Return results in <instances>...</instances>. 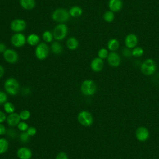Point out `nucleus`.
Listing matches in <instances>:
<instances>
[{
    "mask_svg": "<svg viewBox=\"0 0 159 159\" xmlns=\"http://www.w3.org/2000/svg\"><path fill=\"white\" fill-rule=\"evenodd\" d=\"M4 88L7 94L11 96H15L19 91L20 85L16 78L11 77L6 80L4 84Z\"/></svg>",
    "mask_w": 159,
    "mask_h": 159,
    "instance_id": "1",
    "label": "nucleus"
},
{
    "mask_svg": "<svg viewBox=\"0 0 159 159\" xmlns=\"http://www.w3.org/2000/svg\"><path fill=\"white\" fill-rule=\"evenodd\" d=\"M80 89L82 94L84 96H93L97 91V86L93 80L88 79L82 82Z\"/></svg>",
    "mask_w": 159,
    "mask_h": 159,
    "instance_id": "2",
    "label": "nucleus"
},
{
    "mask_svg": "<svg viewBox=\"0 0 159 159\" xmlns=\"http://www.w3.org/2000/svg\"><path fill=\"white\" fill-rule=\"evenodd\" d=\"M69 12L63 8L56 9L52 14V19L58 24L67 22L70 19Z\"/></svg>",
    "mask_w": 159,
    "mask_h": 159,
    "instance_id": "3",
    "label": "nucleus"
},
{
    "mask_svg": "<svg viewBox=\"0 0 159 159\" xmlns=\"http://www.w3.org/2000/svg\"><path fill=\"white\" fill-rule=\"evenodd\" d=\"M157 66L154 60L152 58H147L144 60L141 66L140 70L141 72L147 76L152 75L156 71Z\"/></svg>",
    "mask_w": 159,
    "mask_h": 159,
    "instance_id": "4",
    "label": "nucleus"
},
{
    "mask_svg": "<svg viewBox=\"0 0 159 159\" xmlns=\"http://www.w3.org/2000/svg\"><path fill=\"white\" fill-rule=\"evenodd\" d=\"M68 27L64 23L58 24L53 30V38L57 40L60 41L63 40L68 35Z\"/></svg>",
    "mask_w": 159,
    "mask_h": 159,
    "instance_id": "5",
    "label": "nucleus"
},
{
    "mask_svg": "<svg viewBox=\"0 0 159 159\" xmlns=\"http://www.w3.org/2000/svg\"><path fill=\"white\" fill-rule=\"evenodd\" d=\"M50 48L47 43L40 42L35 49V55L39 60H43L46 59L49 54Z\"/></svg>",
    "mask_w": 159,
    "mask_h": 159,
    "instance_id": "6",
    "label": "nucleus"
},
{
    "mask_svg": "<svg viewBox=\"0 0 159 159\" xmlns=\"http://www.w3.org/2000/svg\"><path fill=\"white\" fill-rule=\"evenodd\" d=\"M78 122L83 126L89 127L93 123V115L88 111L83 110L80 111L77 116Z\"/></svg>",
    "mask_w": 159,
    "mask_h": 159,
    "instance_id": "7",
    "label": "nucleus"
},
{
    "mask_svg": "<svg viewBox=\"0 0 159 159\" xmlns=\"http://www.w3.org/2000/svg\"><path fill=\"white\" fill-rule=\"evenodd\" d=\"M11 43L15 47H22L27 43V37L21 32L15 33L11 38Z\"/></svg>",
    "mask_w": 159,
    "mask_h": 159,
    "instance_id": "8",
    "label": "nucleus"
},
{
    "mask_svg": "<svg viewBox=\"0 0 159 159\" xmlns=\"http://www.w3.org/2000/svg\"><path fill=\"white\" fill-rule=\"evenodd\" d=\"M27 27L26 22L22 19H16L13 20L10 24L11 29L16 32L19 33L23 32Z\"/></svg>",
    "mask_w": 159,
    "mask_h": 159,
    "instance_id": "9",
    "label": "nucleus"
},
{
    "mask_svg": "<svg viewBox=\"0 0 159 159\" xmlns=\"http://www.w3.org/2000/svg\"><path fill=\"white\" fill-rule=\"evenodd\" d=\"M4 60L10 64H14L17 62L19 55L16 51L11 48H7L2 53Z\"/></svg>",
    "mask_w": 159,
    "mask_h": 159,
    "instance_id": "10",
    "label": "nucleus"
},
{
    "mask_svg": "<svg viewBox=\"0 0 159 159\" xmlns=\"http://www.w3.org/2000/svg\"><path fill=\"white\" fill-rule=\"evenodd\" d=\"M109 65L112 67H118L121 61L120 55L116 52H111L107 58Z\"/></svg>",
    "mask_w": 159,
    "mask_h": 159,
    "instance_id": "11",
    "label": "nucleus"
},
{
    "mask_svg": "<svg viewBox=\"0 0 159 159\" xmlns=\"http://www.w3.org/2000/svg\"><path fill=\"white\" fill-rule=\"evenodd\" d=\"M138 37L134 34H129L126 35L124 39V43L127 48L133 49L138 43Z\"/></svg>",
    "mask_w": 159,
    "mask_h": 159,
    "instance_id": "12",
    "label": "nucleus"
},
{
    "mask_svg": "<svg viewBox=\"0 0 159 159\" xmlns=\"http://www.w3.org/2000/svg\"><path fill=\"white\" fill-rule=\"evenodd\" d=\"M17 156L19 159H30L32 157V152L29 148L21 147L17 149Z\"/></svg>",
    "mask_w": 159,
    "mask_h": 159,
    "instance_id": "13",
    "label": "nucleus"
},
{
    "mask_svg": "<svg viewBox=\"0 0 159 159\" xmlns=\"http://www.w3.org/2000/svg\"><path fill=\"white\" fill-rule=\"evenodd\" d=\"M90 68L94 72H99L104 68L103 60L99 57H96L90 63Z\"/></svg>",
    "mask_w": 159,
    "mask_h": 159,
    "instance_id": "14",
    "label": "nucleus"
},
{
    "mask_svg": "<svg viewBox=\"0 0 159 159\" xmlns=\"http://www.w3.org/2000/svg\"><path fill=\"white\" fill-rule=\"evenodd\" d=\"M135 135L139 141L144 142L148 139L149 137V132L146 127H140L136 130Z\"/></svg>",
    "mask_w": 159,
    "mask_h": 159,
    "instance_id": "15",
    "label": "nucleus"
},
{
    "mask_svg": "<svg viewBox=\"0 0 159 159\" xmlns=\"http://www.w3.org/2000/svg\"><path fill=\"white\" fill-rule=\"evenodd\" d=\"M7 124L12 127H16L18 125V124L20 122V118L19 116V114L14 112L10 114H8L6 119Z\"/></svg>",
    "mask_w": 159,
    "mask_h": 159,
    "instance_id": "16",
    "label": "nucleus"
},
{
    "mask_svg": "<svg viewBox=\"0 0 159 159\" xmlns=\"http://www.w3.org/2000/svg\"><path fill=\"white\" fill-rule=\"evenodd\" d=\"M123 6L122 0H109L108 2V7L110 11L113 12L120 11Z\"/></svg>",
    "mask_w": 159,
    "mask_h": 159,
    "instance_id": "17",
    "label": "nucleus"
},
{
    "mask_svg": "<svg viewBox=\"0 0 159 159\" xmlns=\"http://www.w3.org/2000/svg\"><path fill=\"white\" fill-rule=\"evenodd\" d=\"M67 48L71 50H75L78 48L79 46V41L75 37H69L66 42Z\"/></svg>",
    "mask_w": 159,
    "mask_h": 159,
    "instance_id": "18",
    "label": "nucleus"
},
{
    "mask_svg": "<svg viewBox=\"0 0 159 159\" xmlns=\"http://www.w3.org/2000/svg\"><path fill=\"white\" fill-rule=\"evenodd\" d=\"M20 5L21 7L25 10H32L35 6V0H20Z\"/></svg>",
    "mask_w": 159,
    "mask_h": 159,
    "instance_id": "19",
    "label": "nucleus"
},
{
    "mask_svg": "<svg viewBox=\"0 0 159 159\" xmlns=\"http://www.w3.org/2000/svg\"><path fill=\"white\" fill-rule=\"evenodd\" d=\"M40 41L39 36L36 34H30L27 37V43L30 46H37Z\"/></svg>",
    "mask_w": 159,
    "mask_h": 159,
    "instance_id": "20",
    "label": "nucleus"
},
{
    "mask_svg": "<svg viewBox=\"0 0 159 159\" xmlns=\"http://www.w3.org/2000/svg\"><path fill=\"white\" fill-rule=\"evenodd\" d=\"M120 43L118 40L114 38H112L109 40L107 43V47L108 50H109L111 52H115L119 48Z\"/></svg>",
    "mask_w": 159,
    "mask_h": 159,
    "instance_id": "21",
    "label": "nucleus"
},
{
    "mask_svg": "<svg viewBox=\"0 0 159 159\" xmlns=\"http://www.w3.org/2000/svg\"><path fill=\"white\" fill-rule=\"evenodd\" d=\"M70 16L73 17H79L83 14V9L78 6H72L68 11Z\"/></svg>",
    "mask_w": 159,
    "mask_h": 159,
    "instance_id": "22",
    "label": "nucleus"
},
{
    "mask_svg": "<svg viewBox=\"0 0 159 159\" xmlns=\"http://www.w3.org/2000/svg\"><path fill=\"white\" fill-rule=\"evenodd\" d=\"M50 48H51V50H52V53L55 55L61 54L63 52V50L62 45L58 41L52 42V43L51 44Z\"/></svg>",
    "mask_w": 159,
    "mask_h": 159,
    "instance_id": "23",
    "label": "nucleus"
},
{
    "mask_svg": "<svg viewBox=\"0 0 159 159\" xmlns=\"http://www.w3.org/2000/svg\"><path fill=\"white\" fill-rule=\"evenodd\" d=\"M9 148L8 140L3 137L0 138V155L5 153Z\"/></svg>",
    "mask_w": 159,
    "mask_h": 159,
    "instance_id": "24",
    "label": "nucleus"
},
{
    "mask_svg": "<svg viewBox=\"0 0 159 159\" xmlns=\"http://www.w3.org/2000/svg\"><path fill=\"white\" fill-rule=\"evenodd\" d=\"M3 109L6 114H10L15 112V106L11 102H6L3 104Z\"/></svg>",
    "mask_w": 159,
    "mask_h": 159,
    "instance_id": "25",
    "label": "nucleus"
},
{
    "mask_svg": "<svg viewBox=\"0 0 159 159\" xmlns=\"http://www.w3.org/2000/svg\"><path fill=\"white\" fill-rule=\"evenodd\" d=\"M53 33L50 30H45L42 34V39L45 43H51L53 39Z\"/></svg>",
    "mask_w": 159,
    "mask_h": 159,
    "instance_id": "26",
    "label": "nucleus"
},
{
    "mask_svg": "<svg viewBox=\"0 0 159 159\" xmlns=\"http://www.w3.org/2000/svg\"><path fill=\"white\" fill-rule=\"evenodd\" d=\"M115 18V15L114 12H112L111 11H107L104 12L103 14V19L104 21H106L107 23H111L112 22Z\"/></svg>",
    "mask_w": 159,
    "mask_h": 159,
    "instance_id": "27",
    "label": "nucleus"
},
{
    "mask_svg": "<svg viewBox=\"0 0 159 159\" xmlns=\"http://www.w3.org/2000/svg\"><path fill=\"white\" fill-rule=\"evenodd\" d=\"M144 53V50L141 47H135L132 50V56L135 57H142Z\"/></svg>",
    "mask_w": 159,
    "mask_h": 159,
    "instance_id": "28",
    "label": "nucleus"
},
{
    "mask_svg": "<svg viewBox=\"0 0 159 159\" xmlns=\"http://www.w3.org/2000/svg\"><path fill=\"white\" fill-rule=\"evenodd\" d=\"M109 53L107 49L105 48H101L98 52V57L101 58L102 60H104L107 58Z\"/></svg>",
    "mask_w": 159,
    "mask_h": 159,
    "instance_id": "29",
    "label": "nucleus"
},
{
    "mask_svg": "<svg viewBox=\"0 0 159 159\" xmlns=\"http://www.w3.org/2000/svg\"><path fill=\"white\" fill-rule=\"evenodd\" d=\"M19 116L20 118V120L23 121H26L30 117V112L29 110L24 109L20 112Z\"/></svg>",
    "mask_w": 159,
    "mask_h": 159,
    "instance_id": "30",
    "label": "nucleus"
},
{
    "mask_svg": "<svg viewBox=\"0 0 159 159\" xmlns=\"http://www.w3.org/2000/svg\"><path fill=\"white\" fill-rule=\"evenodd\" d=\"M30 136L27 134L26 132H22L19 135V139L20 141L23 143H26L29 142L30 140Z\"/></svg>",
    "mask_w": 159,
    "mask_h": 159,
    "instance_id": "31",
    "label": "nucleus"
},
{
    "mask_svg": "<svg viewBox=\"0 0 159 159\" xmlns=\"http://www.w3.org/2000/svg\"><path fill=\"white\" fill-rule=\"evenodd\" d=\"M17 127V129H19V130H20L21 132H26L29 128V125H28L27 123L25 122V121H23V120L20 121L18 124Z\"/></svg>",
    "mask_w": 159,
    "mask_h": 159,
    "instance_id": "32",
    "label": "nucleus"
},
{
    "mask_svg": "<svg viewBox=\"0 0 159 159\" xmlns=\"http://www.w3.org/2000/svg\"><path fill=\"white\" fill-rule=\"evenodd\" d=\"M7 101V93L0 91V105L5 104Z\"/></svg>",
    "mask_w": 159,
    "mask_h": 159,
    "instance_id": "33",
    "label": "nucleus"
},
{
    "mask_svg": "<svg viewBox=\"0 0 159 159\" xmlns=\"http://www.w3.org/2000/svg\"><path fill=\"white\" fill-rule=\"evenodd\" d=\"M37 129L35 127L33 126H30L29 127L28 129L27 130L26 132L27 133V134L30 136V137H34L37 134Z\"/></svg>",
    "mask_w": 159,
    "mask_h": 159,
    "instance_id": "34",
    "label": "nucleus"
},
{
    "mask_svg": "<svg viewBox=\"0 0 159 159\" xmlns=\"http://www.w3.org/2000/svg\"><path fill=\"white\" fill-rule=\"evenodd\" d=\"M55 159H68V157L65 152H60L57 155Z\"/></svg>",
    "mask_w": 159,
    "mask_h": 159,
    "instance_id": "35",
    "label": "nucleus"
},
{
    "mask_svg": "<svg viewBox=\"0 0 159 159\" xmlns=\"http://www.w3.org/2000/svg\"><path fill=\"white\" fill-rule=\"evenodd\" d=\"M122 53L123 56H124L125 57H130L132 55V51H130V49L127 47L122 50Z\"/></svg>",
    "mask_w": 159,
    "mask_h": 159,
    "instance_id": "36",
    "label": "nucleus"
},
{
    "mask_svg": "<svg viewBox=\"0 0 159 159\" xmlns=\"http://www.w3.org/2000/svg\"><path fill=\"white\" fill-rule=\"evenodd\" d=\"M8 136L10 137H15L17 135V132H16V130L13 129H9L7 130V133Z\"/></svg>",
    "mask_w": 159,
    "mask_h": 159,
    "instance_id": "37",
    "label": "nucleus"
},
{
    "mask_svg": "<svg viewBox=\"0 0 159 159\" xmlns=\"http://www.w3.org/2000/svg\"><path fill=\"white\" fill-rule=\"evenodd\" d=\"M7 116L5 112L0 110V124H2V122L6 120Z\"/></svg>",
    "mask_w": 159,
    "mask_h": 159,
    "instance_id": "38",
    "label": "nucleus"
},
{
    "mask_svg": "<svg viewBox=\"0 0 159 159\" xmlns=\"http://www.w3.org/2000/svg\"><path fill=\"white\" fill-rule=\"evenodd\" d=\"M7 133V129L2 124H0V135H4Z\"/></svg>",
    "mask_w": 159,
    "mask_h": 159,
    "instance_id": "39",
    "label": "nucleus"
},
{
    "mask_svg": "<svg viewBox=\"0 0 159 159\" xmlns=\"http://www.w3.org/2000/svg\"><path fill=\"white\" fill-rule=\"evenodd\" d=\"M6 49V44L3 42H0V53H3Z\"/></svg>",
    "mask_w": 159,
    "mask_h": 159,
    "instance_id": "40",
    "label": "nucleus"
},
{
    "mask_svg": "<svg viewBox=\"0 0 159 159\" xmlns=\"http://www.w3.org/2000/svg\"><path fill=\"white\" fill-rule=\"evenodd\" d=\"M4 72H5V70L4 67L0 65V78H1L4 76Z\"/></svg>",
    "mask_w": 159,
    "mask_h": 159,
    "instance_id": "41",
    "label": "nucleus"
}]
</instances>
